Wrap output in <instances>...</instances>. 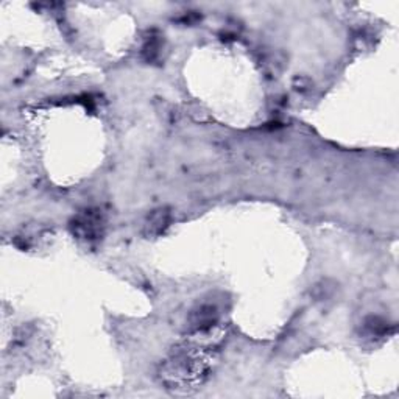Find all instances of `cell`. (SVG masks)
<instances>
[{"label": "cell", "mask_w": 399, "mask_h": 399, "mask_svg": "<svg viewBox=\"0 0 399 399\" xmlns=\"http://www.w3.org/2000/svg\"><path fill=\"white\" fill-rule=\"evenodd\" d=\"M209 373L207 359L200 351L190 348H178L169 356L161 366L163 384L175 392H190L203 384Z\"/></svg>", "instance_id": "obj_1"}, {"label": "cell", "mask_w": 399, "mask_h": 399, "mask_svg": "<svg viewBox=\"0 0 399 399\" xmlns=\"http://www.w3.org/2000/svg\"><path fill=\"white\" fill-rule=\"evenodd\" d=\"M70 231L75 237L82 239V241L94 242L99 241L105 231V217L100 209H87L80 211L70 222Z\"/></svg>", "instance_id": "obj_2"}, {"label": "cell", "mask_w": 399, "mask_h": 399, "mask_svg": "<svg viewBox=\"0 0 399 399\" xmlns=\"http://www.w3.org/2000/svg\"><path fill=\"white\" fill-rule=\"evenodd\" d=\"M219 322V310L212 305L198 306L192 310L189 317V331L190 332H206L212 329L215 323Z\"/></svg>", "instance_id": "obj_3"}, {"label": "cell", "mask_w": 399, "mask_h": 399, "mask_svg": "<svg viewBox=\"0 0 399 399\" xmlns=\"http://www.w3.org/2000/svg\"><path fill=\"white\" fill-rule=\"evenodd\" d=\"M172 214L167 207H159L148 215L146 223V234L148 237H158L165 233V229L170 226Z\"/></svg>", "instance_id": "obj_4"}, {"label": "cell", "mask_w": 399, "mask_h": 399, "mask_svg": "<svg viewBox=\"0 0 399 399\" xmlns=\"http://www.w3.org/2000/svg\"><path fill=\"white\" fill-rule=\"evenodd\" d=\"M364 331L368 337H386V335L392 334L395 331V326L390 324L388 322L382 320L381 317H368L364 322Z\"/></svg>", "instance_id": "obj_5"}, {"label": "cell", "mask_w": 399, "mask_h": 399, "mask_svg": "<svg viewBox=\"0 0 399 399\" xmlns=\"http://www.w3.org/2000/svg\"><path fill=\"white\" fill-rule=\"evenodd\" d=\"M161 49H163L161 36L150 35L142 45L141 57L146 62H155L159 58V55H161Z\"/></svg>", "instance_id": "obj_6"}]
</instances>
